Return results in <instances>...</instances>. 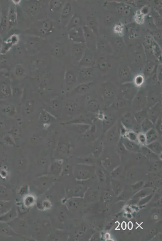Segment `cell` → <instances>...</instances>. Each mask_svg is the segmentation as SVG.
<instances>
[{"label": "cell", "instance_id": "obj_1", "mask_svg": "<svg viewBox=\"0 0 162 241\" xmlns=\"http://www.w3.org/2000/svg\"><path fill=\"white\" fill-rule=\"evenodd\" d=\"M132 108L134 112L146 109L147 96L143 93H137L132 101Z\"/></svg>", "mask_w": 162, "mask_h": 241}, {"label": "cell", "instance_id": "obj_2", "mask_svg": "<svg viewBox=\"0 0 162 241\" xmlns=\"http://www.w3.org/2000/svg\"><path fill=\"white\" fill-rule=\"evenodd\" d=\"M148 110V118L155 125L162 112L161 101Z\"/></svg>", "mask_w": 162, "mask_h": 241}, {"label": "cell", "instance_id": "obj_3", "mask_svg": "<svg viewBox=\"0 0 162 241\" xmlns=\"http://www.w3.org/2000/svg\"><path fill=\"white\" fill-rule=\"evenodd\" d=\"M117 119L115 115L113 113L107 112L104 113V117L102 121L104 132L108 131L113 126Z\"/></svg>", "mask_w": 162, "mask_h": 241}, {"label": "cell", "instance_id": "obj_4", "mask_svg": "<svg viewBox=\"0 0 162 241\" xmlns=\"http://www.w3.org/2000/svg\"><path fill=\"white\" fill-rule=\"evenodd\" d=\"M120 122L125 129L131 131L137 123L133 114L130 113H127L123 116L120 119Z\"/></svg>", "mask_w": 162, "mask_h": 241}, {"label": "cell", "instance_id": "obj_5", "mask_svg": "<svg viewBox=\"0 0 162 241\" xmlns=\"http://www.w3.org/2000/svg\"><path fill=\"white\" fill-rule=\"evenodd\" d=\"M107 133V139L110 142H117L119 140L120 135L119 129L118 126H112L108 130Z\"/></svg>", "mask_w": 162, "mask_h": 241}, {"label": "cell", "instance_id": "obj_6", "mask_svg": "<svg viewBox=\"0 0 162 241\" xmlns=\"http://www.w3.org/2000/svg\"><path fill=\"white\" fill-rule=\"evenodd\" d=\"M160 101H161V96L160 95L152 93L147 97L146 107L149 109Z\"/></svg>", "mask_w": 162, "mask_h": 241}, {"label": "cell", "instance_id": "obj_7", "mask_svg": "<svg viewBox=\"0 0 162 241\" xmlns=\"http://www.w3.org/2000/svg\"><path fill=\"white\" fill-rule=\"evenodd\" d=\"M119 140L123 144L125 148L130 150H136L139 148V145L138 143L131 141L124 137L121 136Z\"/></svg>", "mask_w": 162, "mask_h": 241}, {"label": "cell", "instance_id": "obj_8", "mask_svg": "<svg viewBox=\"0 0 162 241\" xmlns=\"http://www.w3.org/2000/svg\"><path fill=\"white\" fill-rule=\"evenodd\" d=\"M87 109L90 112L97 114L100 111V104L99 101L91 99L87 103Z\"/></svg>", "mask_w": 162, "mask_h": 241}, {"label": "cell", "instance_id": "obj_9", "mask_svg": "<svg viewBox=\"0 0 162 241\" xmlns=\"http://www.w3.org/2000/svg\"><path fill=\"white\" fill-rule=\"evenodd\" d=\"M133 115L137 123L140 124L146 118H148V110L145 109L135 112L133 113Z\"/></svg>", "mask_w": 162, "mask_h": 241}, {"label": "cell", "instance_id": "obj_10", "mask_svg": "<svg viewBox=\"0 0 162 241\" xmlns=\"http://www.w3.org/2000/svg\"><path fill=\"white\" fill-rule=\"evenodd\" d=\"M145 134L147 145L157 140L158 134L155 129L153 128L146 132Z\"/></svg>", "mask_w": 162, "mask_h": 241}, {"label": "cell", "instance_id": "obj_11", "mask_svg": "<svg viewBox=\"0 0 162 241\" xmlns=\"http://www.w3.org/2000/svg\"><path fill=\"white\" fill-rule=\"evenodd\" d=\"M103 95L106 102L113 100L115 95V91L113 88L109 87H105L103 91Z\"/></svg>", "mask_w": 162, "mask_h": 241}, {"label": "cell", "instance_id": "obj_12", "mask_svg": "<svg viewBox=\"0 0 162 241\" xmlns=\"http://www.w3.org/2000/svg\"><path fill=\"white\" fill-rule=\"evenodd\" d=\"M142 132L146 133L151 129L154 128V124L148 118H146L140 123Z\"/></svg>", "mask_w": 162, "mask_h": 241}, {"label": "cell", "instance_id": "obj_13", "mask_svg": "<svg viewBox=\"0 0 162 241\" xmlns=\"http://www.w3.org/2000/svg\"><path fill=\"white\" fill-rule=\"evenodd\" d=\"M9 22L10 26H14L17 20L16 12L15 7L14 6L10 8V13L9 15Z\"/></svg>", "mask_w": 162, "mask_h": 241}, {"label": "cell", "instance_id": "obj_14", "mask_svg": "<svg viewBox=\"0 0 162 241\" xmlns=\"http://www.w3.org/2000/svg\"><path fill=\"white\" fill-rule=\"evenodd\" d=\"M124 137L129 139L131 141L135 142L138 143V134L131 130H127Z\"/></svg>", "mask_w": 162, "mask_h": 241}, {"label": "cell", "instance_id": "obj_15", "mask_svg": "<svg viewBox=\"0 0 162 241\" xmlns=\"http://www.w3.org/2000/svg\"><path fill=\"white\" fill-rule=\"evenodd\" d=\"M147 147L151 150L155 152H159L162 150V146L159 142L155 141L150 144L146 145Z\"/></svg>", "mask_w": 162, "mask_h": 241}, {"label": "cell", "instance_id": "obj_16", "mask_svg": "<svg viewBox=\"0 0 162 241\" xmlns=\"http://www.w3.org/2000/svg\"><path fill=\"white\" fill-rule=\"evenodd\" d=\"M126 105V102L125 100L119 99L113 103V107L116 109H121L124 108Z\"/></svg>", "mask_w": 162, "mask_h": 241}, {"label": "cell", "instance_id": "obj_17", "mask_svg": "<svg viewBox=\"0 0 162 241\" xmlns=\"http://www.w3.org/2000/svg\"><path fill=\"white\" fill-rule=\"evenodd\" d=\"M52 29V25L49 21H44L43 23V26L40 29L41 33L45 34L51 30Z\"/></svg>", "mask_w": 162, "mask_h": 241}, {"label": "cell", "instance_id": "obj_18", "mask_svg": "<svg viewBox=\"0 0 162 241\" xmlns=\"http://www.w3.org/2000/svg\"><path fill=\"white\" fill-rule=\"evenodd\" d=\"M62 4V1H51L50 4L51 9L52 11L53 10H58V9L60 8L61 7Z\"/></svg>", "mask_w": 162, "mask_h": 241}, {"label": "cell", "instance_id": "obj_19", "mask_svg": "<svg viewBox=\"0 0 162 241\" xmlns=\"http://www.w3.org/2000/svg\"><path fill=\"white\" fill-rule=\"evenodd\" d=\"M138 144L145 146L147 145L145 134L143 132L138 134Z\"/></svg>", "mask_w": 162, "mask_h": 241}, {"label": "cell", "instance_id": "obj_20", "mask_svg": "<svg viewBox=\"0 0 162 241\" xmlns=\"http://www.w3.org/2000/svg\"><path fill=\"white\" fill-rule=\"evenodd\" d=\"M71 11V6L69 4H66L63 7L62 11H61V15L62 17H65L67 16L70 14Z\"/></svg>", "mask_w": 162, "mask_h": 241}, {"label": "cell", "instance_id": "obj_21", "mask_svg": "<svg viewBox=\"0 0 162 241\" xmlns=\"http://www.w3.org/2000/svg\"><path fill=\"white\" fill-rule=\"evenodd\" d=\"M155 125V130H156V132H157L159 135H162V119L160 117H159L157 120L156 121Z\"/></svg>", "mask_w": 162, "mask_h": 241}, {"label": "cell", "instance_id": "obj_22", "mask_svg": "<svg viewBox=\"0 0 162 241\" xmlns=\"http://www.w3.org/2000/svg\"><path fill=\"white\" fill-rule=\"evenodd\" d=\"M23 71L24 70L21 66H17L15 72H16V74L17 75L21 76L23 75Z\"/></svg>", "mask_w": 162, "mask_h": 241}, {"label": "cell", "instance_id": "obj_23", "mask_svg": "<svg viewBox=\"0 0 162 241\" xmlns=\"http://www.w3.org/2000/svg\"><path fill=\"white\" fill-rule=\"evenodd\" d=\"M66 82L68 84L72 83L73 80H74L73 76L71 74L69 73H68L66 75Z\"/></svg>", "mask_w": 162, "mask_h": 241}, {"label": "cell", "instance_id": "obj_24", "mask_svg": "<svg viewBox=\"0 0 162 241\" xmlns=\"http://www.w3.org/2000/svg\"><path fill=\"white\" fill-rule=\"evenodd\" d=\"M88 88V87L87 85H84L82 86L78 89V92L80 93H83V92H85L87 89Z\"/></svg>", "mask_w": 162, "mask_h": 241}, {"label": "cell", "instance_id": "obj_25", "mask_svg": "<svg viewBox=\"0 0 162 241\" xmlns=\"http://www.w3.org/2000/svg\"><path fill=\"white\" fill-rule=\"evenodd\" d=\"M127 227V225L126 222L125 221L122 222V224H121V228L123 230H125Z\"/></svg>", "mask_w": 162, "mask_h": 241}, {"label": "cell", "instance_id": "obj_26", "mask_svg": "<svg viewBox=\"0 0 162 241\" xmlns=\"http://www.w3.org/2000/svg\"><path fill=\"white\" fill-rule=\"evenodd\" d=\"M128 228L130 230H131L133 228V224L131 221H130L128 224Z\"/></svg>", "mask_w": 162, "mask_h": 241}]
</instances>
